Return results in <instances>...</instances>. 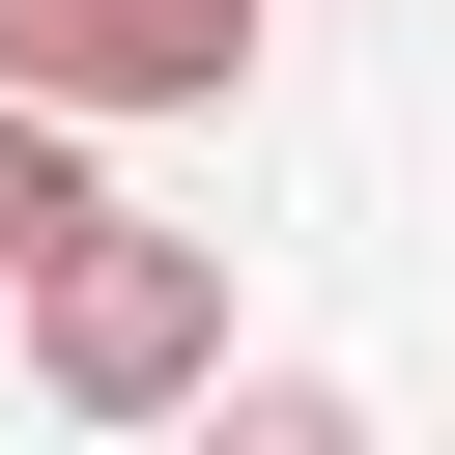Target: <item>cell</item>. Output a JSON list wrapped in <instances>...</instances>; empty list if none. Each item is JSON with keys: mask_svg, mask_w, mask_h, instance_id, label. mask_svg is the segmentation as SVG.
<instances>
[{"mask_svg": "<svg viewBox=\"0 0 455 455\" xmlns=\"http://www.w3.org/2000/svg\"><path fill=\"white\" fill-rule=\"evenodd\" d=\"M0 85L28 114H228L256 85V0H0Z\"/></svg>", "mask_w": 455, "mask_h": 455, "instance_id": "7a4b0ae2", "label": "cell"}, {"mask_svg": "<svg viewBox=\"0 0 455 455\" xmlns=\"http://www.w3.org/2000/svg\"><path fill=\"white\" fill-rule=\"evenodd\" d=\"M171 455H370V398H313V370H228V398H199Z\"/></svg>", "mask_w": 455, "mask_h": 455, "instance_id": "277c9868", "label": "cell"}, {"mask_svg": "<svg viewBox=\"0 0 455 455\" xmlns=\"http://www.w3.org/2000/svg\"><path fill=\"white\" fill-rule=\"evenodd\" d=\"M85 228H114V199H85V114H28V85H0V284H57Z\"/></svg>", "mask_w": 455, "mask_h": 455, "instance_id": "3957f363", "label": "cell"}, {"mask_svg": "<svg viewBox=\"0 0 455 455\" xmlns=\"http://www.w3.org/2000/svg\"><path fill=\"white\" fill-rule=\"evenodd\" d=\"M28 370H57L85 427H199V398H228V256H199V228H85V256L28 284Z\"/></svg>", "mask_w": 455, "mask_h": 455, "instance_id": "6da1fadb", "label": "cell"}]
</instances>
